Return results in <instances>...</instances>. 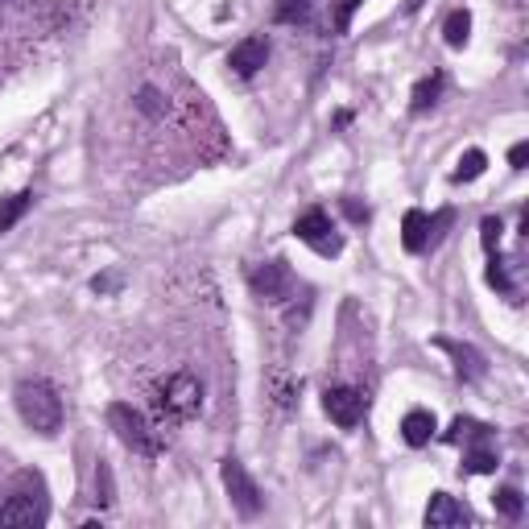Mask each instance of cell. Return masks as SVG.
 Returning a JSON list of instances; mask_svg holds the SVG:
<instances>
[{"label": "cell", "mask_w": 529, "mask_h": 529, "mask_svg": "<svg viewBox=\"0 0 529 529\" xmlns=\"http://www.w3.org/2000/svg\"><path fill=\"white\" fill-rule=\"evenodd\" d=\"M149 406H153V422H158L162 430L166 426H182V422H191L199 418L203 410V381L195 377L191 368H178L170 372L166 381H158L149 389Z\"/></svg>", "instance_id": "obj_1"}, {"label": "cell", "mask_w": 529, "mask_h": 529, "mask_svg": "<svg viewBox=\"0 0 529 529\" xmlns=\"http://www.w3.org/2000/svg\"><path fill=\"white\" fill-rule=\"evenodd\" d=\"M108 426H112V434H116V439L129 447L133 455L158 459V455H166V447H170V434H166L158 422H153L145 410L129 406V401H112V406H108Z\"/></svg>", "instance_id": "obj_2"}, {"label": "cell", "mask_w": 529, "mask_h": 529, "mask_svg": "<svg viewBox=\"0 0 529 529\" xmlns=\"http://www.w3.org/2000/svg\"><path fill=\"white\" fill-rule=\"evenodd\" d=\"M13 401H17L21 422L34 430V434H46V439H54V434L62 430V414H67V410H62V397H58V389L50 381H42V377L21 381L13 389Z\"/></svg>", "instance_id": "obj_3"}, {"label": "cell", "mask_w": 529, "mask_h": 529, "mask_svg": "<svg viewBox=\"0 0 529 529\" xmlns=\"http://www.w3.org/2000/svg\"><path fill=\"white\" fill-rule=\"evenodd\" d=\"M50 521V496H46V480L38 472H17L9 501L0 505V525H46Z\"/></svg>", "instance_id": "obj_4"}, {"label": "cell", "mask_w": 529, "mask_h": 529, "mask_svg": "<svg viewBox=\"0 0 529 529\" xmlns=\"http://www.w3.org/2000/svg\"><path fill=\"white\" fill-rule=\"evenodd\" d=\"M220 480H224V492H228V501H232V509L240 513V517H261V509H265V496H261V488H257V480L248 476V468L240 459H224L220 463Z\"/></svg>", "instance_id": "obj_5"}, {"label": "cell", "mask_w": 529, "mask_h": 529, "mask_svg": "<svg viewBox=\"0 0 529 529\" xmlns=\"http://www.w3.org/2000/svg\"><path fill=\"white\" fill-rule=\"evenodd\" d=\"M451 220L455 215L451 211H439V215H426V211H418V207H410L406 211V220H401V244H406V253H414V257H422L426 248H434L443 240V232L451 228Z\"/></svg>", "instance_id": "obj_6"}, {"label": "cell", "mask_w": 529, "mask_h": 529, "mask_svg": "<svg viewBox=\"0 0 529 529\" xmlns=\"http://www.w3.org/2000/svg\"><path fill=\"white\" fill-rule=\"evenodd\" d=\"M294 236L302 240V244H310L319 257H339L344 253V236L335 232V224H331V215L323 211V207H310V211H302L298 220H294Z\"/></svg>", "instance_id": "obj_7"}, {"label": "cell", "mask_w": 529, "mask_h": 529, "mask_svg": "<svg viewBox=\"0 0 529 529\" xmlns=\"http://www.w3.org/2000/svg\"><path fill=\"white\" fill-rule=\"evenodd\" d=\"M323 410H327V418H331L339 430H356V426L364 422L368 397H364L360 389H352V385H331V389L323 393Z\"/></svg>", "instance_id": "obj_8"}, {"label": "cell", "mask_w": 529, "mask_h": 529, "mask_svg": "<svg viewBox=\"0 0 529 529\" xmlns=\"http://www.w3.org/2000/svg\"><path fill=\"white\" fill-rule=\"evenodd\" d=\"M248 286H253V294L261 302H286L294 294V269L282 257L265 261V265H257L253 273H248Z\"/></svg>", "instance_id": "obj_9"}, {"label": "cell", "mask_w": 529, "mask_h": 529, "mask_svg": "<svg viewBox=\"0 0 529 529\" xmlns=\"http://www.w3.org/2000/svg\"><path fill=\"white\" fill-rule=\"evenodd\" d=\"M434 348H443V352L455 360V377H459L463 385H476V381H484L488 360H484V352H480V348H472V344H459V339H434Z\"/></svg>", "instance_id": "obj_10"}, {"label": "cell", "mask_w": 529, "mask_h": 529, "mask_svg": "<svg viewBox=\"0 0 529 529\" xmlns=\"http://www.w3.org/2000/svg\"><path fill=\"white\" fill-rule=\"evenodd\" d=\"M269 62V38L265 34H248V38H240L236 46H232V54H228V67L240 75V79H253L261 67Z\"/></svg>", "instance_id": "obj_11"}, {"label": "cell", "mask_w": 529, "mask_h": 529, "mask_svg": "<svg viewBox=\"0 0 529 529\" xmlns=\"http://www.w3.org/2000/svg\"><path fill=\"white\" fill-rule=\"evenodd\" d=\"M472 513L463 509L451 492H434L430 505H426V529H455V525H468Z\"/></svg>", "instance_id": "obj_12"}, {"label": "cell", "mask_w": 529, "mask_h": 529, "mask_svg": "<svg viewBox=\"0 0 529 529\" xmlns=\"http://www.w3.org/2000/svg\"><path fill=\"white\" fill-rule=\"evenodd\" d=\"M434 414L430 410H410L406 418H401V439H406L410 447H426L434 439Z\"/></svg>", "instance_id": "obj_13"}, {"label": "cell", "mask_w": 529, "mask_h": 529, "mask_svg": "<svg viewBox=\"0 0 529 529\" xmlns=\"http://www.w3.org/2000/svg\"><path fill=\"white\" fill-rule=\"evenodd\" d=\"M488 439H492V426L488 422H476V418H455L451 430H447V443H459V447L488 443Z\"/></svg>", "instance_id": "obj_14"}, {"label": "cell", "mask_w": 529, "mask_h": 529, "mask_svg": "<svg viewBox=\"0 0 529 529\" xmlns=\"http://www.w3.org/2000/svg\"><path fill=\"white\" fill-rule=\"evenodd\" d=\"M496 447H492V439L488 443H472L468 447V455H463V476H488V472H496Z\"/></svg>", "instance_id": "obj_15"}, {"label": "cell", "mask_w": 529, "mask_h": 529, "mask_svg": "<svg viewBox=\"0 0 529 529\" xmlns=\"http://www.w3.org/2000/svg\"><path fill=\"white\" fill-rule=\"evenodd\" d=\"M443 87H447V79H443L439 71L426 75V79H418L414 96H410V112H426V108H434V104H439V96H443Z\"/></svg>", "instance_id": "obj_16"}, {"label": "cell", "mask_w": 529, "mask_h": 529, "mask_svg": "<svg viewBox=\"0 0 529 529\" xmlns=\"http://www.w3.org/2000/svg\"><path fill=\"white\" fill-rule=\"evenodd\" d=\"M269 393H273V401H277V406H282V410H290L294 401H298V393H302V377H290L286 368H277L273 377H269Z\"/></svg>", "instance_id": "obj_17"}, {"label": "cell", "mask_w": 529, "mask_h": 529, "mask_svg": "<svg viewBox=\"0 0 529 529\" xmlns=\"http://www.w3.org/2000/svg\"><path fill=\"white\" fill-rule=\"evenodd\" d=\"M443 38H447L451 50H463V46H468V38H472V13H468V9L447 13V21H443Z\"/></svg>", "instance_id": "obj_18"}, {"label": "cell", "mask_w": 529, "mask_h": 529, "mask_svg": "<svg viewBox=\"0 0 529 529\" xmlns=\"http://www.w3.org/2000/svg\"><path fill=\"white\" fill-rule=\"evenodd\" d=\"M492 509L501 513L505 521H521V513H525V496H521L513 484H505V488H496V492H492Z\"/></svg>", "instance_id": "obj_19"}, {"label": "cell", "mask_w": 529, "mask_h": 529, "mask_svg": "<svg viewBox=\"0 0 529 529\" xmlns=\"http://www.w3.org/2000/svg\"><path fill=\"white\" fill-rule=\"evenodd\" d=\"M29 207H34V191H17V195H9L5 207H0V236L13 232V224L21 220V215H25Z\"/></svg>", "instance_id": "obj_20"}, {"label": "cell", "mask_w": 529, "mask_h": 529, "mask_svg": "<svg viewBox=\"0 0 529 529\" xmlns=\"http://www.w3.org/2000/svg\"><path fill=\"white\" fill-rule=\"evenodd\" d=\"M315 9V0H273V21L277 25H302Z\"/></svg>", "instance_id": "obj_21"}, {"label": "cell", "mask_w": 529, "mask_h": 529, "mask_svg": "<svg viewBox=\"0 0 529 529\" xmlns=\"http://www.w3.org/2000/svg\"><path fill=\"white\" fill-rule=\"evenodd\" d=\"M488 286H492V290H501L505 298H513V302H517V286H513L509 265H505V257H501V253H492V257H488Z\"/></svg>", "instance_id": "obj_22"}, {"label": "cell", "mask_w": 529, "mask_h": 529, "mask_svg": "<svg viewBox=\"0 0 529 529\" xmlns=\"http://www.w3.org/2000/svg\"><path fill=\"white\" fill-rule=\"evenodd\" d=\"M488 170V153L484 149H468V153H463V158H459V166H455V182H476L480 174Z\"/></svg>", "instance_id": "obj_23"}, {"label": "cell", "mask_w": 529, "mask_h": 529, "mask_svg": "<svg viewBox=\"0 0 529 529\" xmlns=\"http://www.w3.org/2000/svg\"><path fill=\"white\" fill-rule=\"evenodd\" d=\"M501 232H505L501 215H484V220H480V240H484V253H488V257L501 253Z\"/></svg>", "instance_id": "obj_24"}, {"label": "cell", "mask_w": 529, "mask_h": 529, "mask_svg": "<svg viewBox=\"0 0 529 529\" xmlns=\"http://www.w3.org/2000/svg\"><path fill=\"white\" fill-rule=\"evenodd\" d=\"M116 501V484H112V468H108V463L100 459L96 463V505L100 509H108Z\"/></svg>", "instance_id": "obj_25"}, {"label": "cell", "mask_w": 529, "mask_h": 529, "mask_svg": "<svg viewBox=\"0 0 529 529\" xmlns=\"http://www.w3.org/2000/svg\"><path fill=\"white\" fill-rule=\"evenodd\" d=\"M360 5H364V0H335V9H331L335 34H348V29H352V17H356Z\"/></svg>", "instance_id": "obj_26"}, {"label": "cell", "mask_w": 529, "mask_h": 529, "mask_svg": "<svg viewBox=\"0 0 529 529\" xmlns=\"http://www.w3.org/2000/svg\"><path fill=\"white\" fill-rule=\"evenodd\" d=\"M137 108H141L145 116H162V91L145 83V87L137 91Z\"/></svg>", "instance_id": "obj_27"}, {"label": "cell", "mask_w": 529, "mask_h": 529, "mask_svg": "<svg viewBox=\"0 0 529 529\" xmlns=\"http://www.w3.org/2000/svg\"><path fill=\"white\" fill-rule=\"evenodd\" d=\"M525 162H529V141H517V145L509 149V166H513V170H525Z\"/></svg>", "instance_id": "obj_28"}, {"label": "cell", "mask_w": 529, "mask_h": 529, "mask_svg": "<svg viewBox=\"0 0 529 529\" xmlns=\"http://www.w3.org/2000/svg\"><path fill=\"white\" fill-rule=\"evenodd\" d=\"M344 211H348L352 224H368V207H364L360 199H344Z\"/></svg>", "instance_id": "obj_29"}, {"label": "cell", "mask_w": 529, "mask_h": 529, "mask_svg": "<svg viewBox=\"0 0 529 529\" xmlns=\"http://www.w3.org/2000/svg\"><path fill=\"white\" fill-rule=\"evenodd\" d=\"M120 282H116V277H91V290H96V294H112Z\"/></svg>", "instance_id": "obj_30"}]
</instances>
